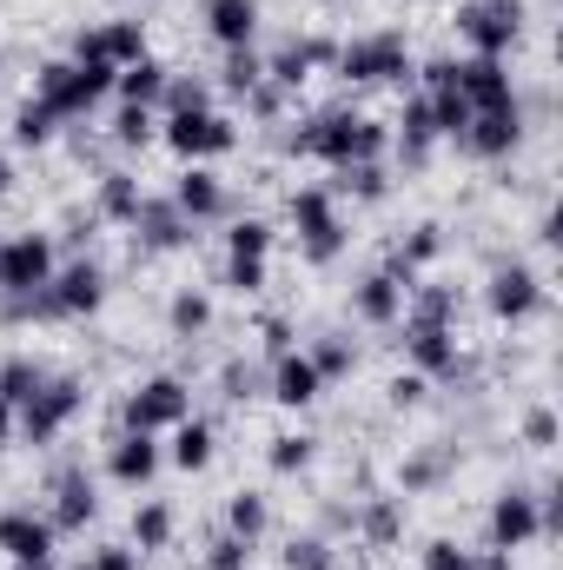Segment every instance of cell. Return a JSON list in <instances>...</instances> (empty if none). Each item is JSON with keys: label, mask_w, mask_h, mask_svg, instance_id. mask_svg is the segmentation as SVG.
<instances>
[{"label": "cell", "mask_w": 563, "mask_h": 570, "mask_svg": "<svg viewBox=\"0 0 563 570\" xmlns=\"http://www.w3.org/2000/svg\"><path fill=\"white\" fill-rule=\"evenodd\" d=\"M424 399H431V379H418V372H398V379L385 385V405H392V412H418Z\"/></svg>", "instance_id": "f907efd6"}, {"label": "cell", "mask_w": 563, "mask_h": 570, "mask_svg": "<svg viewBox=\"0 0 563 570\" xmlns=\"http://www.w3.org/2000/svg\"><path fill=\"white\" fill-rule=\"evenodd\" d=\"M332 53H338L332 33H292V40H279V47L266 53V80H273L279 94H298L312 73H332Z\"/></svg>", "instance_id": "e0dca14e"}, {"label": "cell", "mask_w": 563, "mask_h": 570, "mask_svg": "<svg viewBox=\"0 0 563 570\" xmlns=\"http://www.w3.org/2000/svg\"><path fill=\"white\" fill-rule=\"evenodd\" d=\"M437 259H444V226H437V219H418V226L392 246V259H385V266H392L398 279H424Z\"/></svg>", "instance_id": "f546056e"}, {"label": "cell", "mask_w": 563, "mask_h": 570, "mask_svg": "<svg viewBox=\"0 0 563 570\" xmlns=\"http://www.w3.org/2000/svg\"><path fill=\"white\" fill-rule=\"evenodd\" d=\"M226 531H233V538H246V544H259V538L273 531V498L239 484V491L226 498Z\"/></svg>", "instance_id": "836d02e7"}, {"label": "cell", "mask_w": 563, "mask_h": 570, "mask_svg": "<svg viewBox=\"0 0 563 570\" xmlns=\"http://www.w3.org/2000/svg\"><path fill=\"white\" fill-rule=\"evenodd\" d=\"M471 558H477V551H464L457 538H431V544L418 551L424 570H471Z\"/></svg>", "instance_id": "681fc988"}, {"label": "cell", "mask_w": 563, "mask_h": 570, "mask_svg": "<svg viewBox=\"0 0 563 570\" xmlns=\"http://www.w3.org/2000/svg\"><path fill=\"white\" fill-rule=\"evenodd\" d=\"M7 444H13V405L0 399V451H7Z\"/></svg>", "instance_id": "680465c9"}, {"label": "cell", "mask_w": 563, "mask_h": 570, "mask_svg": "<svg viewBox=\"0 0 563 570\" xmlns=\"http://www.w3.org/2000/svg\"><path fill=\"white\" fill-rule=\"evenodd\" d=\"M199 27L219 53L233 47H259V27H266V7L259 0H199Z\"/></svg>", "instance_id": "603a6c76"}, {"label": "cell", "mask_w": 563, "mask_h": 570, "mask_svg": "<svg viewBox=\"0 0 563 570\" xmlns=\"http://www.w3.org/2000/svg\"><path fill=\"white\" fill-rule=\"evenodd\" d=\"M7 193H13V159L0 153V199H7Z\"/></svg>", "instance_id": "91938a15"}, {"label": "cell", "mask_w": 563, "mask_h": 570, "mask_svg": "<svg viewBox=\"0 0 563 570\" xmlns=\"http://www.w3.org/2000/svg\"><path fill=\"white\" fill-rule=\"evenodd\" d=\"M113 73H120V67H107V60L53 53V60H40V67H33V100H40V107H53L60 120H87V114L113 94Z\"/></svg>", "instance_id": "277c9868"}, {"label": "cell", "mask_w": 563, "mask_h": 570, "mask_svg": "<svg viewBox=\"0 0 563 570\" xmlns=\"http://www.w3.org/2000/svg\"><path fill=\"white\" fill-rule=\"evenodd\" d=\"M451 471H457V451H451V444H418V451L398 458V491H405V498H431Z\"/></svg>", "instance_id": "83f0119b"}, {"label": "cell", "mask_w": 563, "mask_h": 570, "mask_svg": "<svg viewBox=\"0 0 563 570\" xmlns=\"http://www.w3.org/2000/svg\"><path fill=\"white\" fill-rule=\"evenodd\" d=\"M524 444H531V451H551V444H557V412H551V405H531V412H524Z\"/></svg>", "instance_id": "816d5d0a"}, {"label": "cell", "mask_w": 563, "mask_h": 570, "mask_svg": "<svg viewBox=\"0 0 563 570\" xmlns=\"http://www.w3.org/2000/svg\"><path fill=\"white\" fill-rule=\"evenodd\" d=\"M285 219H292V239H298V259L305 266H332L352 246V226H345L332 186H292L285 193Z\"/></svg>", "instance_id": "5b68a950"}, {"label": "cell", "mask_w": 563, "mask_h": 570, "mask_svg": "<svg viewBox=\"0 0 563 570\" xmlns=\"http://www.w3.org/2000/svg\"><path fill=\"white\" fill-rule=\"evenodd\" d=\"M266 279H273V259H233V253H226V266H219V285H226L233 298H259Z\"/></svg>", "instance_id": "f6af8a7d"}, {"label": "cell", "mask_w": 563, "mask_h": 570, "mask_svg": "<svg viewBox=\"0 0 563 570\" xmlns=\"http://www.w3.org/2000/svg\"><path fill=\"white\" fill-rule=\"evenodd\" d=\"M332 193H345V199H358V206H385V199H392V173H385V159L338 166V186H332Z\"/></svg>", "instance_id": "d590c367"}, {"label": "cell", "mask_w": 563, "mask_h": 570, "mask_svg": "<svg viewBox=\"0 0 563 570\" xmlns=\"http://www.w3.org/2000/svg\"><path fill=\"white\" fill-rule=\"evenodd\" d=\"M259 345H266V358H279V352H292V345H298V325H292L285 312H273V318L259 325Z\"/></svg>", "instance_id": "11a10c76"}, {"label": "cell", "mask_w": 563, "mask_h": 570, "mask_svg": "<svg viewBox=\"0 0 563 570\" xmlns=\"http://www.w3.org/2000/svg\"><path fill=\"white\" fill-rule=\"evenodd\" d=\"M484 544H491V551H531V544H544V504H537L531 484H504V491L491 498V511H484Z\"/></svg>", "instance_id": "4fadbf2b"}, {"label": "cell", "mask_w": 563, "mask_h": 570, "mask_svg": "<svg viewBox=\"0 0 563 570\" xmlns=\"http://www.w3.org/2000/svg\"><path fill=\"white\" fill-rule=\"evenodd\" d=\"M537 239H544L551 253H557V246H563V233H557V213H544V219H537Z\"/></svg>", "instance_id": "6f0895ef"}, {"label": "cell", "mask_w": 563, "mask_h": 570, "mask_svg": "<svg viewBox=\"0 0 563 570\" xmlns=\"http://www.w3.org/2000/svg\"><path fill=\"white\" fill-rule=\"evenodd\" d=\"M152 140H159V114L152 107H120L107 120V146H120V153H146Z\"/></svg>", "instance_id": "60d3db41"}, {"label": "cell", "mask_w": 563, "mask_h": 570, "mask_svg": "<svg viewBox=\"0 0 563 570\" xmlns=\"http://www.w3.org/2000/svg\"><path fill=\"white\" fill-rule=\"evenodd\" d=\"M352 531H358L372 551H392V544L405 538V498H365V504L352 511Z\"/></svg>", "instance_id": "1f68e13d"}, {"label": "cell", "mask_w": 563, "mask_h": 570, "mask_svg": "<svg viewBox=\"0 0 563 570\" xmlns=\"http://www.w3.org/2000/svg\"><path fill=\"white\" fill-rule=\"evenodd\" d=\"M80 412H87V379H80V372H47V385L13 412V431H20L27 444H53Z\"/></svg>", "instance_id": "ba28073f"}, {"label": "cell", "mask_w": 563, "mask_h": 570, "mask_svg": "<svg viewBox=\"0 0 563 570\" xmlns=\"http://www.w3.org/2000/svg\"><path fill=\"white\" fill-rule=\"evenodd\" d=\"M93 518H100V478H93L87 464H60L53 484H47V524H53L60 538H73V531H87Z\"/></svg>", "instance_id": "2e32d148"}, {"label": "cell", "mask_w": 563, "mask_h": 570, "mask_svg": "<svg viewBox=\"0 0 563 570\" xmlns=\"http://www.w3.org/2000/svg\"><path fill=\"white\" fill-rule=\"evenodd\" d=\"M179 419H192V385H186L179 372H152L140 385H127V399H120V431H152V438H166Z\"/></svg>", "instance_id": "9c48e42d"}, {"label": "cell", "mask_w": 563, "mask_h": 570, "mask_svg": "<svg viewBox=\"0 0 563 570\" xmlns=\"http://www.w3.org/2000/svg\"><path fill=\"white\" fill-rule=\"evenodd\" d=\"M405 325V365L431 379V385H457V379H471V352H464V338H457V325H431V318H398Z\"/></svg>", "instance_id": "30bf717a"}, {"label": "cell", "mask_w": 563, "mask_h": 570, "mask_svg": "<svg viewBox=\"0 0 563 570\" xmlns=\"http://www.w3.org/2000/svg\"><path fill=\"white\" fill-rule=\"evenodd\" d=\"M107 266L93 259V253H73V259H60L53 266V279L40 285V292H27V298H0V318L7 325H73V318H93L100 305H107Z\"/></svg>", "instance_id": "6da1fadb"}, {"label": "cell", "mask_w": 563, "mask_h": 570, "mask_svg": "<svg viewBox=\"0 0 563 570\" xmlns=\"http://www.w3.org/2000/svg\"><path fill=\"white\" fill-rule=\"evenodd\" d=\"M166 80H172V67H166L159 53H140L134 67H120V73H113V94H120V107H152V114H159Z\"/></svg>", "instance_id": "f1b7e54d"}, {"label": "cell", "mask_w": 563, "mask_h": 570, "mask_svg": "<svg viewBox=\"0 0 563 570\" xmlns=\"http://www.w3.org/2000/svg\"><path fill=\"white\" fill-rule=\"evenodd\" d=\"M172 531H179V518H172V504H166V498H140V504H134V551H140V558L166 551V544H172Z\"/></svg>", "instance_id": "e575fe53"}, {"label": "cell", "mask_w": 563, "mask_h": 570, "mask_svg": "<svg viewBox=\"0 0 563 570\" xmlns=\"http://www.w3.org/2000/svg\"><path fill=\"white\" fill-rule=\"evenodd\" d=\"M40 385H47V365H40L33 352H13V358H0V399H7L13 412H20V405L40 392Z\"/></svg>", "instance_id": "ab89813d"}, {"label": "cell", "mask_w": 563, "mask_h": 570, "mask_svg": "<svg viewBox=\"0 0 563 570\" xmlns=\"http://www.w3.org/2000/svg\"><path fill=\"white\" fill-rule=\"evenodd\" d=\"M199 107H213V80H199V73H172L159 114H199Z\"/></svg>", "instance_id": "bcb514c9"}, {"label": "cell", "mask_w": 563, "mask_h": 570, "mask_svg": "<svg viewBox=\"0 0 563 570\" xmlns=\"http://www.w3.org/2000/svg\"><path fill=\"white\" fill-rule=\"evenodd\" d=\"M531 134V120H524V100H511V107H491V114H471V127L457 134V153L464 159H484V166H497V159H511L517 146Z\"/></svg>", "instance_id": "9a60e30c"}, {"label": "cell", "mask_w": 563, "mask_h": 570, "mask_svg": "<svg viewBox=\"0 0 563 570\" xmlns=\"http://www.w3.org/2000/svg\"><path fill=\"white\" fill-rule=\"evenodd\" d=\"M192 226H226L233 219V186L213 173V166H179V179H172V193H166Z\"/></svg>", "instance_id": "ffe728a7"}, {"label": "cell", "mask_w": 563, "mask_h": 570, "mask_svg": "<svg viewBox=\"0 0 563 570\" xmlns=\"http://www.w3.org/2000/svg\"><path fill=\"white\" fill-rule=\"evenodd\" d=\"M524 0H457L451 13V33L464 40V53H484V60H511L524 47Z\"/></svg>", "instance_id": "8992f818"}, {"label": "cell", "mask_w": 563, "mask_h": 570, "mask_svg": "<svg viewBox=\"0 0 563 570\" xmlns=\"http://www.w3.org/2000/svg\"><path fill=\"white\" fill-rule=\"evenodd\" d=\"M471 570H511V551H477Z\"/></svg>", "instance_id": "9f6ffc18"}, {"label": "cell", "mask_w": 563, "mask_h": 570, "mask_svg": "<svg viewBox=\"0 0 563 570\" xmlns=\"http://www.w3.org/2000/svg\"><path fill=\"white\" fill-rule=\"evenodd\" d=\"M305 358L318 365V379H325V385H338V379H352V372H358V345H352L345 332L312 338V345H305Z\"/></svg>", "instance_id": "f35d334b"}, {"label": "cell", "mask_w": 563, "mask_h": 570, "mask_svg": "<svg viewBox=\"0 0 563 570\" xmlns=\"http://www.w3.org/2000/svg\"><path fill=\"white\" fill-rule=\"evenodd\" d=\"M0 80H7V47H0Z\"/></svg>", "instance_id": "94428289"}, {"label": "cell", "mask_w": 563, "mask_h": 570, "mask_svg": "<svg viewBox=\"0 0 563 570\" xmlns=\"http://www.w3.org/2000/svg\"><path fill=\"white\" fill-rule=\"evenodd\" d=\"M47 570H53V564H47Z\"/></svg>", "instance_id": "6125c7cd"}, {"label": "cell", "mask_w": 563, "mask_h": 570, "mask_svg": "<svg viewBox=\"0 0 563 570\" xmlns=\"http://www.w3.org/2000/svg\"><path fill=\"white\" fill-rule=\"evenodd\" d=\"M146 186L134 166H107L100 179H93V219L100 226H134V213H140Z\"/></svg>", "instance_id": "d4e9b609"}, {"label": "cell", "mask_w": 563, "mask_h": 570, "mask_svg": "<svg viewBox=\"0 0 563 570\" xmlns=\"http://www.w3.org/2000/svg\"><path fill=\"white\" fill-rule=\"evenodd\" d=\"M285 570H338V551H332V538L325 531H292L279 551Z\"/></svg>", "instance_id": "7bdbcfd3"}, {"label": "cell", "mask_w": 563, "mask_h": 570, "mask_svg": "<svg viewBox=\"0 0 563 570\" xmlns=\"http://www.w3.org/2000/svg\"><path fill=\"white\" fill-rule=\"evenodd\" d=\"M392 146H398V159L405 166H431V153H437V120H431V107H424V94H405V107H398V120H392Z\"/></svg>", "instance_id": "484cf974"}, {"label": "cell", "mask_w": 563, "mask_h": 570, "mask_svg": "<svg viewBox=\"0 0 563 570\" xmlns=\"http://www.w3.org/2000/svg\"><path fill=\"white\" fill-rule=\"evenodd\" d=\"M159 140L172 146L179 166H213V159L239 153V120L219 114V107H199V114H159Z\"/></svg>", "instance_id": "52a82bcc"}, {"label": "cell", "mask_w": 563, "mask_h": 570, "mask_svg": "<svg viewBox=\"0 0 563 570\" xmlns=\"http://www.w3.org/2000/svg\"><path fill=\"white\" fill-rule=\"evenodd\" d=\"M253 551H259V544H246V538L219 531V538L206 544V570H253Z\"/></svg>", "instance_id": "c3c4849f"}, {"label": "cell", "mask_w": 563, "mask_h": 570, "mask_svg": "<svg viewBox=\"0 0 563 570\" xmlns=\"http://www.w3.org/2000/svg\"><path fill=\"white\" fill-rule=\"evenodd\" d=\"M312 458H318V438H312V431H279V438H266V471H273V478L312 471Z\"/></svg>", "instance_id": "74e56055"}, {"label": "cell", "mask_w": 563, "mask_h": 570, "mask_svg": "<svg viewBox=\"0 0 563 570\" xmlns=\"http://www.w3.org/2000/svg\"><path fill=\"white\" fill-rule=\"evenodd\" d=\"M166 438H172V444H166V464H172V471H186V478H199V471L219 458V431H213V419H199V412H192V419H179Z\"/></svg>", "instance_id": "4316f807"}, {"label": "cell", "mask_w": 563, "mask_h": 570, "mask_svg": "<svg viewBox=\"0 0 563 570\" xmlns=\"http://www.w3.org/2000/svg\"><path fill=\"white\" fill-rule=\"evenodd\" d=\"M285 100H292V94H279V87H273V80H259V87H253V94H246V114H253V120H266V127H273V120H279V114H285Z\"/></svg>", "instance_id": "db71d44e"}, {"label": "cell", "mask_w": 563, "mask_h": 570, "mask_svg": "<svg viewBox=\"0 0 563 570\" xmlns=\"http://www.w3.org/2000/svg\"><path fill=\"white\" fill-rule=\"evenodd\" d=\"M457 73V67H451ZM424 107H431V120H437V140H457L464 127H471V107H464V94L457 87H431L424 94Z\"/></svg>", "instance_id": "ee69618b"}, {"label": "cell", "mask_w": 563, "mask_h": 570, "mask_svg": "<svg viewBox=\"0 0 563 570\" xmlns=\"http://www.w3.org/2000/svg\"><path fill=\"white\" fill-rule=\"evenodd\" d=\"M273 219H259V213H233L226 219V253L233 259H273Z\"/></svg>", "instance_id": "8d00e7d4"}, {"label": "cell", "mask_w": 563, "mask_h": 570, "mask_svg": "<svg viewBox=\"0 0 563 570\" xmlns=\"http://www.w3.org/2000/svg\"><path fill=\"white\" fill-rule=\"evenodd\" d=\"M60 127H67V120H60L53 107H40V100L27 94V100L13 107V120H7V140L20 146V153H40V146H53V140H60Z\"/></svg>", "instance_id": "d6a6232c"}, {"label": "cell", "mask_w": 563, "mask_h": 570, "mask_svg": "<svg viewBox=\"0 0 563 570\" xmlns=\"http://www.w3.org/2000/svg\"><path fill=\"white\" fill-rule=\"evenodd\" d=\"M127 233H134V246H140V253H152V259H159V253H186V246L199 239V226H192V219H186L166 193H146Z\"/></svg>", "instance_id": "ac0fdd59"}, {"label": "cell", "mask_w": 563, "mask_h": 570, "mask_svg": "<svg viewBox=\"0 0 563 570\" xmlns=\"http://www.w3.org/2000/svg\"><path fill=\"white\" fill-rule=\"evenodd\" d=\"M80 570H146V558L134 551V544H100V551H87Z\"/></svg>", "instance_id": "f5cc1de1"}, {"label": "cell", "mask_w": 563, "mask_h": 570, "mask_svg": "<svg viewBox=\"0 0 563 570\" xmlns=\"http://www.w3.org/2000/svg\"><path fill=\"white\" fill-rule=\"evenodd\" d=\"M285 153H298V159H325V166L338 173V166L385 159V153H392V127H385V120H372V114H358L352 100H338V107L305 114V120L285 134Z\"/></svg>", "instance_id": "7a4b0ae2"}, {"label": "cell", "mask_w": 563, "mask_h": 570, "mask_svg": "<svg viewBox=\"0 0 563 570\" xmlns=\"http://www.w3.org/2000/svg\"><path fill=\"white\" fill-rule=\"evenodd\" d=\"M219 392H226L233 405H246V399H259V392H266V379H259L246 358H226V365H219Z\"/></svg>", "instance_id": "7dc6e473"}, {"label": "cell", "mask_w": 563, "mask_h": 570, "mask_svg": "<svg viewBox=\"0 0 563 570\" xmlns=\"http://www.w3.org/2000/svg\"><path fill=\"white\" fill-rule=\"evenodd\" d=\"M544 273L531 266V259H497L491 266V279H484V312L497 318V325H531L537 312H544Z\"/></svg>", "instance_id": "7c38bea8"}, {"label": "cell", "mask_w": 563, "mask_h": 570, "mask_svg": "<svg viewBox=\"0 0 563 570\" xmlns=\"http://www.w3.org/2000/svg\"><path fill=\"white\" fill-rule=\"evenodd\" d=\"M332 73H338L345 87H398V94H405V87L418 80V60H412L405 27H372V33L338 40Z\"/></svg>", "instance_id": "3957f363"}, {"label": "cell", "mask_w": 563, "mask_h": 570, "mask_svg": "<svg viewBox=\"0 0 563 570\" xmlns=\"http://www.w3.org/2000/svg\"><path fill=\"white\" fill-rule=\"evenodd\" d=\"M266 399H273L279 412H312V405L325 399V379H318V365L305 358V345H292V352H279V358L266 365Z\"/></svg>", "instance_id": "7402d4cb"}, {"label": "cell", "mask_w": 563, "mask_h": 570, "mask_svg": "<svg viewBox=\"0 0 563 570\" xmlns=\"http://www.w3.org/2000/svg\"><path fill=\"white\" fill-rule=\"evenodd\" d=\"M259 80H266V53H259V47H233V53L219 60V94L246 100V94H253Z\"/></svg>", "instance_id": "b9f144b4"}, {"label": "cell", "mask_w": 563, "mask_h": 570, "mask_svg": "<svg viewBox=\"0 0 563 570\" xmlns=\"http://www.w3.org/2000/svg\"><path fill=\"white\" fill-rule=\"evenodd\" d=\"M451 87L464 94L471 114H491V107H511V100H517V73H511V60H484V53H457Z\"/></svg>", "instance_id": "d6986e66"}, {"label": "cell", "mask_w": 563, "mask_h": 570, "mask_svg": "<svg viewBox=\"0 0 563 570\" xmlns=\"http://www.w3.org/2000/svg\"><path fill=\"white\" fill-rule=\"evenodd\" d=\"M405 292H412V279H398L392 266H372L352 285V318L358 325H398L405 318Z\"/></svg>", "instance_id": "cb8c5ba5"}, {"label": "cell", "mask_w": 563, "mask_h": 570, "mask_svg": "<svg viewBox=\"0 0 563 570\" xmlns=\"http://www.w3.org/2000/svg\"><path fill=\"white\" fill-rule=\"evenodd\" d=\"M53 266H60V239H53V233H40V226L7 233V239H0V298L40 292V285L53 279Z\"/></svg>", "instance_id": "8fae6325"}, {"label": "cell", "mask_w": 563, "mask_h": 570, "mask_svg": "<svg viewBox=\"0 0 563 570\" xmlns=\"http://www.w3.org/2000/svg\"><path fill=\"white\" fill-rule=\"evenodd\" d=\"M0 558L13 570H47L60 558V531L47 524V511L33 504H7L0 511Z\"/></svg>", "instance_id": "5bb4252c"}, {"label": "cell", "mask_w": 563, "mask_h": 570, "mask_svg": "<svg viewBox=\"0 0 563 570\" xmlns=\"http://www.w3.org/2000/svg\"><path fill=\"white\" fill-rule=\"evenodd\" d=\"M159 471H166V444H159L152 431H113V444H107V478H113L120 491H152Z\"/></svg>", "instance_id": "44dd1931"}, {"label": "cell", "mask_w": 563, "mask_h": 570, "mask_svg": "<svg viewBox=\"0 0 563 570\" xmlns=\"http://www.w3.org/2000/svg\"><path fill=\"white\" fill-rule=\"evenodd\" d=\"M166 332H172L179 345L206 338V332H213V292H206V285H179V292L166 298Z\"/></svg>", "instance_id": "4dcf8cb0"}]
</instances>
